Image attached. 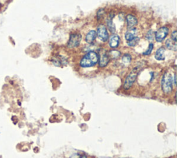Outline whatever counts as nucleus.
<instances>
[{"instance_id": "f257e3e1", "label": "nucleus", "mask_w": 177, "mask_h": 158, "mask_svg": "<svg viewBox=\"0 0 177 158\" xmlns=\"http://www.w3.org/2000/svg\"><path fill=\"white\" fill-rule=\"evenodd\" d=\"M99 61V55L95 51H89L82 58L80 65L84 68L95 66Z\"/></svg>"}, {"instance_id": "f03ea898", "label": "nucleus", "mask_w": 177, "mask_h": 158, "mask_svg": "<svg viewBox=\"0 0 177 158\" xmlns=\"http://www.w3.org/2000/svg\"><path fill=\"white\" fill-rule=\"evenodd\" d=\"M161 87L163 92L168 94L172 92L173 90V77L169 72H165L161 81Z\"/></svg>"}, {"instance_id": "7ed1b4c3", "label": "nucleus", "mask_w": 177, "mask_h": 158, "mask_svg": "<svg viewBox=\"0 0 177 158\" xmlns=\"http://www.w3.org/2000/svg\"><path fill=\"white\" fill-rule=\"evenodd\" d=\"M140 71V66H136L131 71L130 73L127 75L126 79H125L124 85H123V87H124L125 90H129L132 86V85L134 84V83L136 80L138 75L139 74Z\"/></svg>"}, {"instance_id": "20e7f679", "label": "nucleus", "mask_w": 177, "mask_h": 158, "mask_svg": "<svg viewBox=\"0 0 177 158\" xmlns=\"http://www.w3.org/2000/svg\"><path fill=\"white\" fill-rule=\"evenodd\" d=\"M97 36L102 42H106L109 40V33L107 31V27L104 24H100L97 28Z\"/></svg>"}, {"instance_id": "39448f33", "label": "nucleus", "mask_w": 177, "mask_h": 158, "mask_svg": "<svg viewBox=\"0 0 177 158\" xmlns=\"http://www.w3.org/2000/svg\"><path fill=\"white\" fill-rule=\"evenodd\" d=\"M82 40V35L79 33H72L71 34L69 40L67 44L68 47L75 48L79 46L80 41Z\"/></svg>"}, {"instance_id": "423d86ee", "label": "nucleus", "mask_w": 177, "mask_h": 158, "mask_svg": "<svg viewBox=\"0 0 177 158\" xmlns=\"http://www.w3.org/2000/svg\"><path fill=\"white\" fill-rule=\"evenodd\" d=\"M169 33V29L168 27H163L159 29L155 33V39L156 42H162L165 40V38L168 36Z\"/></svg>"}, {"instance_id": "0eeeda50", "label": "nucleus", "mask_w": 177, "mask_h": 158, "mask_svg": "<svg viewBox=\"0 0 177 158\" xmlns=\"http://www.w3.org/2000/svg\"><path fill=\"white\" fill-rule=\"evenodd\" d=\"M126 21H127V26L129 29H132L134 28L135 26L138 24V20L134 15H127L126 17Z\"/></svg>"}, {"instance_id": "6e6552de", "label": "nucleus", "mask_w": 177, "mask_h": 158, "mask_svg": "<svg viewBox=\"0 0 177 158\" xmlns=\"http://www.w3.org/2000/svg\"><path fill=\"white\" fill-rule=\"evenodd\" d=\"M52 63L56 67H61L62 65H66L67 64V60L65 57L58 56H55L52 59Z\"/></svg>"}, {"instance_id": "1a4fd4ad", "label": "nucleus", "mask_w": 177, "mask_h": 158, "mask_svg": "<svg viewBox=\"0 0 177 158\" xmlns=\"http://www.w3.org/2000/svg\"><path fill=\"white\" fill-rule=\"evenodd\" d=\"M109 45L111 48L115 49L117 48L120 43V37L118 35H112L111 37L109 38Z\"/></svg>"}, {"instance_id": "9d476101", "label": "nucleus", "mask_w": 177, "mask_h": 158, "mask_svg": "<svg viewBox=\"0 0 177 158\" xmlns=\"http://www.w3.org/2000/svg\"><path fill=\"white\" fill-rule=\"evenodd\" d=\"M138 34V30L136 28H132V29H129L128 31L125 33V39H126L127 42H129V41L132 40L134 38L137 37Z\"/></svg>"}, {"instance_id": "9b49d317", "label": "nucleus", "mask_w": 177, "mask_h": 158, "mask_svg": "<svg viewBox=\"0 0 177 158\" xmlns=\"http://www.w3.org/2000/svg\"><path fill=\"white\" fill-rule=\"evenodd\" d=\"M110 58L107 53H102L101 56L99 61V66L101 67H104L108 64Z\"/></svg>"}, {"instance_id": "f8f14e48", "label": "nucleus", "mask_w": 177, "mask_h": 158, "mask_svg": "<svg viewBox=\"0 0 177 158\" xmlns=\"http://www.w3.org/2000/svg\"><path fill=\"white\" fill-rule=\"evenodd\" d=\"M96 37H97V33L96 31L91 30L90 31H89L88 33L86 35L85 40L87 43L90 44L93 42L94 41L96 40Z\"/></svg>"}, {"instance_id": "ddd939ff", "label": "nucleus", "mask_w": 177, "mask_h": 158, "mask_svg": "<svg viewBox=\"0 0 177 158\" xmlns=\"http://www.w3.org/2000/svg\"><path fill=\"white\" fill-rule=\"evenodd\" d=\"M114 15L110 13L107 20V27H109V29L112 33H115V31H116V27H115V25L114 22H113V18H114Z\"/></svg>"}, {"instance_id": "4468645a", "label": "nucleus", "mask_w": 177, "mask_h": 158, "mask_svg": "<svg viewBox=\"0 0 177 158\" xmlns=\"http://www.w3.org/2000/svg\"><path fill=\"white\" fill-rule=\"evenodd\" d=\"M165 49L164 47H161L159 48L157 51H156L155 53V58L157 61H164L165 60V55H164V53H165Z\"/></svg>"}, {"instance_id": "2eb2a0df", "label": "nucleus", "mask_w": 177, "mask_h": 158, "mask_svg": "<svg viewBox=\"0 0 177 158\" xmlns=\"http://www.w3.org/2000/svg\"><path fill=\"white\" fill-rule=\"evenodd\" d=\"M166 46L167 48L170 50H173V51H176L177 49V45L176 42L173 41L172 39H168L166 41Z\"/></svg>"}, {"instance_id": "dca6fc26", "label": "nucleus", "mask_w": 177, "mask_h": 158, "mask_svg": "<svg viewBox=\"0 0 177 158\" xmlns=\"http://www.w3.org/2000/svg\"><path fill=\"white\" fill-rule=\"evenodd\" d=\"M108 56L110 59H118L121 56V53L117 50H112L109 53Z\"/></svg>"}, {"instance_id": "f3484780", "label": "nucleus", "mask_w": 177, "mask_h": 158, "mask_svg": "<svg viewBox=\"0 0 177 158\" xmlns=\"http://www.w3.org/2000/svg\"><path fill=\"white\" fill-rule=\"evenodd\" d=\"M122 63L124 64L125 65H127L130 63L131 61H132V56L129 54L126 53L125 55H123L122 57Z\"/></svg>"}, {"instance_id": "a211bd4d", "label": "nucleus", "mask_w": 177, "mask_h": 158, "mask_svg": "<svg viewBox=\"0 0 177 158\" xmlns=\"http://www.w3.org/2000/svg\"><path fill=\"white\" fill-rule=\"evenodd\" d=\"M139 40H140L139 38L136 37L133 39L132 40L129 41V42H127V45L129 46H135L138 43V42H139Z\"/></svg>"}, {"instance_id": "6ab92c4d", "label": "nucleus", "mask_w": 177, "mask_h": 158, "mask_svg": "<svg viewBox=\"0 0 177 158\" xmlns=\"http://www.w3.org/2000/svg\"><path fill=\"white\" fill-rule=\"evenodd\" d=\"M153 49H154V44L153 43H150V45H149L147 50L145 52L143 53V54L144 56H149V55H150L151 53H152V50H153Z\"/></svg>"}, {"instance_id": "aec40b11", "label": "nucleus", "mask_w": 177, "mask_h": 158, "mask_svg": "<svg viewBox=\"0 0 177 158\" xmlns=\"http://www.w3.org/2000/svg\"><path fill=\"white\" fill-rule=\"evenodd\" d=\"M104 11L103 9H100L99 11H98V13H97V19L98 20H101V18L104 16Z\"/></svg>"}, {"instance_id": "412c9836", "label": "nucleus", "mask_w": 177, "mask_h": 158, "mask_svg": "<svg viewBox=\"0 0 177 158\" xmlns=\"http://www.w3.org/2000/svg\"><path fill=\"white\" fill-rule=\"evenodd\" d=\"M171 38L172 40L174 42H176V40H177V32L176 31H174L172 33V35H171Z\"/></svg>"}, {"instance_id": "4be33fe9", "label": "nucleus", "mask_w": 177, "mask_h": 158, "mask_svg": "<svg viewBox=\"0 0 177 158\" xmlns=\"http://www.w3.org/2000/svg\"><path fill=\"white\" fill-rule=\"evenodd\" d=\"M152 31H149L147 33V35H146V38H147L148 40H153V37H152Z\"/></svg>"}, {"instance_id": "5701e85b", "label": "nucleus", "mask_w": 177, "mask_h": 158, "mask_svg": "<svg viewBox=\"0 0 177 158\" xmlns=\"http://www.w3.org/2000/svg\"><path fill=\"white\" fill-rule=\"evenodd\" d=\"M70 158H80V155L78 153H74L71 155Z\"/></svg>"}, {"instance_id": "b1692460", "label": "nucleus", "mask_w": 177, "mask_h": 158, "mask_svg": "<svg viewBox=\"0 0 177 158\" xmlns=\"http://www.w3.org/2000/svg\"><path fill=\"white\" fill-rule=\"evenodd\" d=\"M174 85H176V74H174Z\"/></svg>"}, {"instance_id": "393cba45", "label": "nucleus", "mask_w": 177, "mask_h": 158, "mask_svg": "<svg viewBox=\"0 0 177 158\" xmlns=\"http://www.w3.org/2000/svg\"><path fill=\"white\" fill-rule=\"evenodd\" d=\"M80 158H87V157L85 156V155H83V156H82V157H80Z\"/></svg>"}]
</instances>
